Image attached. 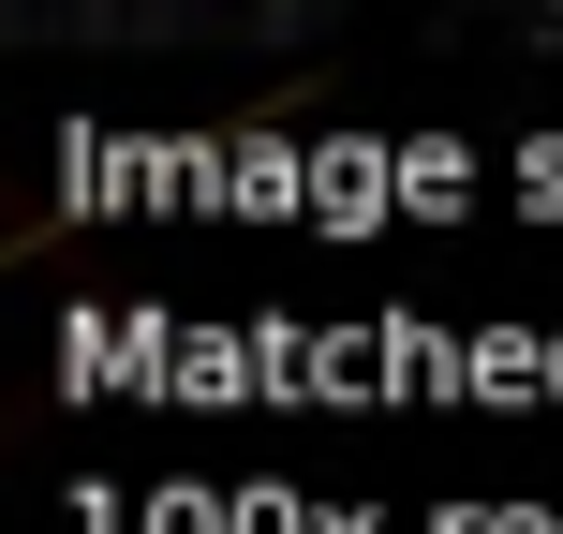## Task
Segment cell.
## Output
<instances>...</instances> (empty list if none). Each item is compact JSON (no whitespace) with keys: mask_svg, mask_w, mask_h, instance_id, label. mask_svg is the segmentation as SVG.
<instances>
[{"mask_svg":"<svg viewBox=\"0 0 563 534\" xmlns=\"http://www.w3.org/2000/svg\"><path fill=\"white\" fill-rule=\"evenodd\" d=\"M0 253H15V178H0Z\"/></svg>","mask_w":563,"mask_h":534,"instance_id":"cell-1","label":"cell"}]
</instances>
